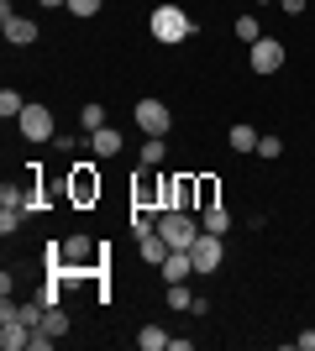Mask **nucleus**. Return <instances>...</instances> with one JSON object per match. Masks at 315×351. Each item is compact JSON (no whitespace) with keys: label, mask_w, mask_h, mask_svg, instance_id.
Returning <instances> with one entry per match:
<instances>
[{"label":"nucleus","mask_w":315,"mask_h":351,"mask_svg":"<svg viewBox=\"0 0 315 351\" xmlns=\"http://www.w3.org/2000/svg\"><path fill=\"white\" fill-rule=\"evenodd\" d=\"M132 210H152V215H163L168 210V189H163V178H137L132 184Z\"/></svg>","instance_id":"obj_10"},{"label":"nucleus","mask_w":315,"mask_h":351,"mask_svg":"<svg viewBox=\"0 0 315 351\" xmlns=\"http://www.w3.org/2000/svg\"><path fill=\"white\" fill-rule=\"evenodd\" d=\"M132 121H137V132H148V136H168L174 132V110H168L163 100H137Z\"/></svg>","instance_id":"obj_4"},{"label":"nucleus","mask_w":315,"mask_h":351,"mask_svg":"<svg viewBox=\"0 0 315 351\" xmlns=\"http://www.w3.org/2000/svg\"><path fill=\"white\" fill-rule=\"evenodd\" d=\"M257 158H284V136H273V132H263V136H257Z\"/></svg>","instance_id":"obj_24"},{"label":"nucleus","mask_w":315,"mask_h":351,"mask_svg":"<svg viewBox=\"0 0 315 351\" xmlns=\"http://www.w3.org/2000/svg\"><path fill=\"white\" fill-rule=\"evenodd\" d=\"M121 147H126V136H121L116 126H100V132H90V152H95V158H121Z\"/></svg>","instance_id":"obj_12"},{"label":"nucleus","mask_w":315,"mask_h":351,"mask_svg":"<svg viewBox=\"0 0 315 351\" xmlns=\"http://www.w3.org/2000/svg\"><path fill=\"white\" fill-rule=\"evenodd\" d=\"M200 231L226 236V231H231V210H226V205H205V210H200Z\"/></svg>","instance_id":"obj_15"},{"label":"nucleus","mask_w":315,"mask_h":351,"mask_svg":"<svg viewBox=\"0 0 315 351\" xmlns=\"http://www.w3.org/2000/svg\"><path fill=\"white\" fill-rule=\"evenodd\" d=\"M257 126H247V121H242V126H231V132H226V142H231V152H257Z\"/></svg>","instance_id":"obj_16"},{"label":"nucleus","mask_w":315,"mask_h":351,"mask_svg":"<svg viewBox=\"0 0 315 351\" xmlns=\"http://www.w3.org/2000/svg\"><path fill=\"white\" fill-rule=\"evenodd\" d=\"M158 236H163L174 252H189L195 236H200V215L195 210H163V215H158Z\"/></svg>","instance_id":"obj_2"},{"label":"nucleus","mask_w":315,"mask_h":351,"mask_svg":"<svg viewBox=\"0 0 315 351\" xmlns=\"http://www.w3.org/2000/svg\"><path fill=\"white\" fill-rule=\"evenodd\" d=\"M163 304H168V309H195V293L184 289V283H168V293H163Z\"/></svg>","instance_id":"obj_22"},{"label":"nucleus","mask_w":315,"mask_h":351,"mask_svg":"<svg viewBox=\"0 0 315 351\" xmlns=\"http://www.w3.org/2000/svg\"><path fill=\"white\" fill-rule=\"evenodd\" d=\"M168 252H174V247H168V241H163V236H158V231H148V236H142V241H137V257H142V263H152V267L163 263Z\"/></svg>","instance_id":"obj_14"},{"label":"nucleus","mask_w":315,"mask_h":351,"mask_svg":"<svg viewBox=\"0 0 315 351\" xmlns=\"http://www.w3.org/2000/svg\"><path fill=\"white\" fill-rule=\"evenodd\" d=\"M148 32H152V43L179 47L184 37H195V16L184 11V5H174V0H163V5H152V11H148Z\"/></svg>","instance_id":"obj_1"},{"label":"nucleus","mask_w":315,"mask_h":351,"mask_svg":"<svg viewBox=\"0 0 315 351\" xmlns=\"http://www.w3.org/2000/svg\"><path fill=\"white\" fill-rule=\"evenodd\" d=\"M279 5H284L289 16H305V0H279Z\"/></svg>","instance_id":"obj_29"},{"label":"nucleus","mask_w":315,"mask_h":351,"mask_svg":"<svg viewBox=\"0 0 315 351\" xmlns=\"http://www.w3.org/2000/svg\"><path fill=\"white\" fill-rule=\"evenodd\" d=\"M69 199H74L79 210H90L95 199H100V168H95V158H79L74 168H69Z\"/></svg>","instance_id":"obj_3"},{"label":"nucleus","mask_w":315,"mask_h":351,"mask_svg":"<svg viewBox=\"0 0 315 351\" xmlns=\"http://www.w3.org/2000/svg\"><path fill=\"white\" fill-rule=\"evenodd\" d=\"M79 126H84V136H90V132H100V126H105V105H84V110H79Z\"/></svg>","instance_id":"obj_23"},{"label":"nucleus","mask_w":315,"mask_h":351,"mask_svg":"<svg viewBox=\"0 0 315 351\" xmlns=\"http://www.w3.org/2000/svg\"><path fill=\"white\" fill-rule=\"evenodd\" d=\"M247 63H253V73H279L289 63V53H284L279 37H257V43L247 47Z\"/></svg>","instance_id":"obj_8"},{"label":"nucleus","mask_w":315,"mask_h":351,"mask_svg":"<svg viewBox=\"0 0 315 351\" xmlns=\"http://www.w3.org/2000/svg\"><path fill=\"white\" fill-rule=\"evenodd\" d=\"M37 5H43V11H58V5H69V0H37Z\"/></svg>","instance_id":"obj_30"},{"label":"nucleus","mask_w":315,"mask_h":351,"mask_svg":"<svg viewBox=\"0 0 315 351\" xmlns=\"http://www.w3.org/2000/svg\"><path fill=\"white\" fill-rule=\"evenodd\" d=\"M168 341H174V336H168L163 325H142V330H137V346H142V351H168Z\"/></svg>","instance_id":"obj_17"},{"label":"nucleus","mask_w":315,"mask_h":351,"mask_svg":"<svg viewBox=\"0 0 315 351\" xmlns=\"http://www.w3.org/2000/svg\"><path fill=\"white\" fill-rule=\"evenodd\" d=\"M158 273H163V283H189L195 278V257L189 252H168L163 263H158Z\"/></svg>","instance_id":"obj_11"},{"label":"nucleus","mask_w":315,"mask_h":351,"mask_svg":"<svg viewBox=\"0 0 315 351\" xmlns=\"http://www.w3.org/2000/svg\"><path fill=\"white\" fill-rule=\"evenodd\" d=\"M263 5H268V0H263Z\"/></svg>","instance_id":"obj_31"},{"label":"nucleus","mask_w":315,"mask_h":351,"mask_svg":"<svg viewBox=\"0 0 315 351\" xmlns=\"http://www.w3.org/2000/svg\"><path fill=\"white\" fill-rule=\"evenodd\" d=\"M21 215H27V210H16V205L0 210V236H16V231H21Z\"/></svg>","instance_id":"obj_27"},{"label":"nucleus","mask_w":315,"mask_h":351,"mask_svg":"<svg viewBox=\"0 0 315 351\" xmlns=\"http://www.w3.org/2000/svg\"><path fill=\"white\" fill-rule=\"evenodd\" d=\"M37 330H47V336H53V341H58V336H69V315H63V309L53 304V309H47V315H43V325H37Z\"/></svg>","instance_id":"obj_19"},{"label":"nucleus","mask_w":315,"mask_h":351,"mask_svg":"<svg viewBox=\"0 0 315 351\" xmlns=\"http://www.w3.org/2000/svg\"><path fill=\"white\" fill-rule=\"evenodd\" d=\"M16 126H21V136H27L32 147L53 142V110H47V105H37V100H27V110L16 116Z\"/></svg>","instance_id":"obj_5"},{"label":"nucleus","mask_w":315,"mask_h":351,"mask_svg":"<svg viewBox=\"0 0 315 351\" xmlns=\"http://www.w3.org/2000/svg\"><path fill=\"white\" fill-rule=\"evenodd\" d=\"M231 32H237V37H242V43H247V47H253L257 37H268V32H263V21H257V16H237V27H231Z\"/></svg>","instance_id":"obj_20"},{"label":"nucleus","mask_w":315,"mask_h":351,"mask_svg":"<svg viewBox=\"0 0 315 351\" xmlns=\"http://www.w3.org/2000/svg\"><path fill=\"white\" fill-rule=\"evenodd\" d=\"M205 205H221V184H215L210 173H200V210Z\"/></svg>","instance_id":"obj_25"},{"label":"nucleus","mask_w":315,"mask_h":351,"mask_svg":"<svg viewBox=\"0 0 315 351\" xmlns=\"http://www.w3.org/2000/svg\"><path fill=\"white\" fill-rule=\"evenodd\" d=\"M294 346H300V351H315V330H305V336H294Z\"/></svg>","instance_id":"obj_28"},{"label":"nucleus","mask_w":315,"mask_h":351,"mask_svg":"<svg viewBox=\"0 0 315 351\" xmlns=\"http://www.w3.org/2000/svg\"><path fill=\"white\" fill-rule=\"evenodd\" d=\"M163 189H168V210H195L200 215V173H168Z\"/></svg>","instance_id":"obj_6"},{"label":"nucleus","mask_w":315,"mask_h":351,"mask_svg":"<svg viewBox=\"0 0 315 351\" xmlns=\"http://www.w3.org/2000/svg\"><path fill=\"white\" fill-rule=\"evenodd\" d=\"M21 110H27V100H21V89H0V116H5V121H16Z\"/></svg>","instance_id":"obj_21"},{"label":"nucleus","mask_w":315,"mask_h":351,"mask_svg":"<svg viewBox=\"0 0 315 351\" xmlns=\"http://www.w3.org/2000/svg\"><path fill=\"white\" fill-rule=\"evenodd\" d=\"M0 346H5V351L32 346V325L27 320H0Z\"/></svg>","instance_id":"obj_13"},{"label":"nucleus","mask_w":315,"mask_h":351,"mask_svg":"<svg viewBox=\"0 0 315 351\" xmlns=\"http://www.w3.org/2000/svg\"><path fill=\"white\" fill-rule=\"evenodd\" d=\"M0 32H5V43H11V47H32V43H37V21H32V16H16L11 0L0 5Z\"/></svg>","instance_id":"obj_9"},{"label":"nucleus","mask_w":315,"mask_h":351,"mask_svg":"<svg viewBox=\"0 0 315 351\" xmlns=\"http://www.w3.org/2000/svg\"><path fill=\"white\" fill-rule=\"evenodd\" d=\"M189 257H195V273H200V278L221 273V257H226L221 236H215V231H200V236H195V247H189Z\"/></svg>","instance_id":"obj_7"},{"label":"nucleus","mask_w":315,"mask_h":351,"mask_svg":"<svg viewBox=\"0 0 315 351\" xmlns=\"http://www.w3.org/2000/svg\"><path fill=\"white\" fill-rule=\"evenodd\" d=\"M168 158V147H163V136H148V142H142V152H137V162H142V168H158V162Z\"/></svg>","instance_id":"obj_18"},{"label":"nucleus","mask_w":315,"mask_h":351,"mask_svg":"<svg viewBox=\"0 0 315 351\" xmlns=\"http://www.w3.org/2000/svg\"><path fill=\"white\" fill-rule=\"evenodd\" d=\"M100 5H105V0H69L63 11H69V16H79V21H90V16H100Z\"/></svg>","instance_id":"obj_26"}]
</instances>
